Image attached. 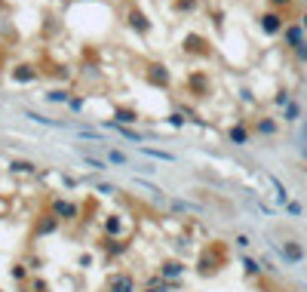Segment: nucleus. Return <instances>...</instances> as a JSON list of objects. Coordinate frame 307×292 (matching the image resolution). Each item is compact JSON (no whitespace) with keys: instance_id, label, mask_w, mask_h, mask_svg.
I'll list each match as a JSON object with an SVG mask.
<instances>
[{"instance_id":"58836bf2","label":"nucleus","mask_w":307,"mask_h":292,"mask_svg":"<svg viewBox=\"0 0 307 292\" xmlns=\"http://www.w3.org/2000/svg\"><path fill=\"white\" fill-rule=\"evenodd\" d=\"M234 246H237V249H243V252H246V249H249V246H252V240H249V237H246V234H237V237H234Z\"/></svg>"},{"instance_id":"5701e85b","label":"nucleus","mask_w":307,"mask_h":292,"mask_svg":"<svg viewBox=\"0 0 307 292\" xmlns=\"http://www.w3.org/2000/svg\"><path fill=\"white\" fill-rule=\"evenodd\" d=\"M228 139H231V145H246V142H249V129H246L243 123H234V126L228 129Z\"/></svg>"},{"instance_id":"9b49d317","label":"nucleus","mask_w":307,"mask_h":292,"mask_svg":"<svg viewBox=\"0 0 307 292\" xmlns=\"http://www.w3.org/2000/svg\"><path fill=\"white\" fill-rule=\"evenodd\" d=\"M105 126H108V129H114L117 135H123L126 142H135V145H145V142H148V135H145V132H138V129H132V126H120V123H114V120H105Z\"/></svg>"},{"instance_id":"a19ab883","label":"nucleus","mask_w":307,"mask_h":292,"mask_svg":"<svg viewBox=\"0 0 307 292\" xmlns=\"http://www.w3.org/2000/svg\"><path fill=\"white\" fill-rule=\"evenodd\" d=\"M271 3H274V6H286L289 0H271Z\"/></svg>"},{"instance_id":"f257e3e1","label":"nucleus","mask_w":307,"mask_h":292,"mask_svg":"<svg viewBox=\"0 0 307 292\" xmlns=\"http://www.w3.org/2000/svg\"><path fill=\"white\" fill-rule=\"evenodd\" d=\"M228 262H231L228 249L215 240V243H206V246H203V252H200V259H197V271H200L203 277H212V274H221Z\"/></svg>"},{"instance_id":"39448f33","label":"nucleus","mask_w":307,"mask_h":292,"mask_svg":"<svg viewBox=\"0 0 307 292\" xmlns=\"http://www.w3.org/2000/svg\"><path fill=\"white\" fill-rule=\"evenodd\" d=\"M145 80L151 83V86H157V89H166L169 86V71H166V65H160V62H154V65H148V71H145Z\"/></svg>"},{"instance_id":"f8f14e48","label":"nucleus","mask_w":307,"mask_h":292,"mask_svg":"<svg viewBox=\"0 0 307 292\" xmlns=\"http://www.w3.org/2000/svg\"><path fill=\"white\" fill-rule=\"evenodd\" d=\"M185 262L181 259H166L163 265H160V277L163 280H178V277H185Z\"/></svg>"},{"instance_id":"4468645a","label":"nucleus","mask_w":307,"mask_h":292,"mask_svg":"<svg viewBox=\"0 0 307 292\" xmlns=\"http://www.w3.org/2000/svg\"><path fill=\"white\" fill-rule=\"evenodd\" d=\"M135 148H138V154H145L151 160H160V163H175L178 160L172 151H160V148H151V145H135Z\"/></svg>"},{"instance_id":"4be33fe9","label":"nucleus","mask_w":307,"mask_h":292,"mask_svg":"<svg viewBox=\"0 0 307 292\" xmlns=\"http://www.w3.org/2000/svg\"><path fill=\"white\" fill-rule=\"evenodd\" d=\"M240 268H243L246 277H261V274H264V268H261L252 256H240Z\"/></svg>"},{"instance_id":"9d476101","label":"nucleus","mask_w":307,"mask_h":292,"mask_svg":"<svg viewBox=\"0 0 307 292\" xmlns=\"http://www.w3.org/2000/svg\"><path fill=\"white\" fill-rule=\"evenodd\" d=\"M138 120H141L138 108H132V105H117V108H114V123H120V126H132V123H138Z\"/></svg>"},{"instance_id":"f03ea898","label":"nucleus","mask_w":307,"mask_h":292,"mask_svg":"<svg viewBox=\"0 0 307 292\" xmlns=\"http://www.w3.org/2000/svg\"><path fill=\"white\" fill-rule=\"evenodd\" d=\"M52 216L58 219V222H77L80 219V206L74 203V200H68V197H52Z\"/></svg>"},{"instance_id":"423d86ee","label":"nucleus","mask_w":307,"mask_h":292,"mask_svg":"<svg viewBox=\"0 0 307 292\" xmlns=\"http://www.w3.org/2000/svg\"><path fill=\"white\" fill-rule=\"evenodd\" d=\"M108 292H138V283L129 271H117L108 283Z\"/></svg>"},{"instance_id":"6e6552de","label":"nucleus","mask_w":307,"mask_h":292,"mask_svg":"<svg viewBox=\"0 0 307 292\" xmlns=\"http://www.w3.org/2000/svg\"><path fill=\"white\" fill-rule=\"evenodd\" d=\"M258 25H261V31H264V34H271V37H274V34H283V28H286V25H283V15H280L277 9L264 12V15L258 18Z\"/></svg>"},{"instance_id":"a211bd4d","label":"nucleus","mask_w":307,"mask_h":292,"mask_svg":"<svg viewBox=\"0 0 307 292\" xmlns=\"http://www.w3.org/2000/svg\"><path fill=\"white\" fill-rule=\"evenodd\" d=\"M105 160L111 163V166H132V160L126 157V151H120V148H105Z\"/></svg>"},{"instance_id":"2f4dec72","label":"nucleus","mask_w":307,"mask_h":292,"mask_svg":"<svg viewBox=\"0 0 307 292\" xmlns=\"http://www.w3.org/2000/svg\"><path fill=\"white\" fill-rule=\"evenodd\" d=\"M68 99H71V92H65V89H49L46 92V102H65L68 105Z\"/></svg>"},{"instance_id":"72a5a7b5","label":"nucleus","mask_w":307,"mask_h":292,"mask_svg":"<svg viewBox=\"0 0 307 292\" xmlns=\"http://www.w3.org/2000/svg\"><path fill=\"white\" fill-rule=\"evenodd\" d=\"M31 292H52V286L43 277H31Z\"/></svg>"},{"instance_id":"c9c22d12","label":"nucleus","mask_w":307,"mask_h":292,"mask_svg":"<svg viewBox=\"0 0 307 292\" xmlns=\"http://www.w3.org/2000/svg\"><path fill=\"white\" fill-rule=\"evenodd\" d=\"M283 209H286V212H289V216H292V219H301V212H304V206H301V203H298V200H289V203H286V206H283Z\"/></svg>"},{"instance_id":"ddd939ff","label":"nucleus","mask_w":307,"mask_h":292,"mask_svg":"<svg viewBox=\"0 0 307 292\" xmlns=\"http://www.w3.org/2000/svg\"><path fill=\"white\" fill-rule=\"evenodd\" d=\"M188 86L197 92V99H203V95L209 92V77H206L203 71H191V74H188Z\"/></svg>"},{"instance_id":"e433bc0d","label":"nucleus","mask_w":307,"mask_h":292,"mask_svg":"<svg viewBox=\"0 0 307 292\" xmlns=\"http://www.w3.org/2000/svg\"><path fill=\"white\" fill-rule=\"evenodd\" d=\"M95 265V259H92V252H80V259H77V268L80 271H89Z\"/></svg>"},{"instance_id":"0eeeda50","label":"nucleus","mask_w":307,"mask_h":292,"mask_svg":"<svg viewBox=\"0 0 307 292\" xmlns=\"http://www.w3.org/2000/svg\"><path fill=\"white\" fill-rule=\"evenodd\" d=\"M185 52H188V55H197V59H206V55H212V49H209V40H203L200 34H188V37H185Z\"/></svg>"},{"instance_id":"c03bdc74","label":"nucleus","mask_w":307,"mask_h":292,"mask_svg":"<svg viewBox=\"0 0 307 292\" xmlns=\"http://www.w3.org/2000/svg\"><path fill=\"white\" fill-rule=\"evenodd\" d=\"M304 3H307V0H304Z\"/></svg>"},{"instance_id":"c85d7f7f","label":"nucleus","mask_w":307,"mask_h":292,"mask_svg":"<svg viewBox=\"0 0 307 292\" xmlns=\"http://www.w3.org/2000/svg\"><path fill=\"white\" fill-rule=\"evenodd\" d=\"M77 135H80V139H92V142L105 145V135H101L98 129H89V126H83V129H77Z\"/></svg>"},{"instance_id":"37998d69","label":"nucleus","mask_w":307,"mask_h":292,"mask_svg":"<svg viewBox=\"0 0 307 292\" xmlns=\"http://www.w3.org/2000/svg\"><path fill=\"white\" fill-rule=\"evenodd\" d=\"M0 292H3V289H0Z\"/></svg>"},{"instance_id":"2eb2a0df","label":"nucleus","mask_w":307,"mask_h":292,"mask_svg":"<svg viewBox=\"0 0 307 292\" xmlns=\"http://www.w3.org/2000/svg\"><path fill=\"white\" fill-rule=\"evenodd\" d=\"M25 117L34 120V123H40V126H52V129H71V126H74L71 120L62 123V120H52V117H46V114H37V111H25Z\"/></svg>"},{"instance_id":"f3484780","label":"nucleus","mask_w":307,"mask_h":292,"mask_svg":"<svg viewBox=\"0 0 307 292\" xmlns=\"http://www.w3.org/2000/svg\"><path fill=\"white\" fill-rule=\"evenodd\" d=\"M62 228V222L52 216V212H46V216H40L37 219V234H43V237H49V234H55Z\"/></svg>"},{"instance_id":"6ab92c4d","label":"nucleus","mask_w":307,"mask_h":292,"mask_svg":"<svg viewBox=\"0 0 307 292\" xmlns=\"http://www.w3.org/2000/svg\"><path fill=\"white\" fill-rule=\"evenodd\" d=\"M37 77H40V71H34L31 65H18V68L12 71V80H15V83H34Z\"/></svg>"},{"instance_id":"dca6fc26","label":"nucleus","mask_w":307,"mask_h":292,"mask_svg":"<svg viewBox=\"0 0 307 292\" xmlns=\"http://www.w3.org/2000/svg\"><path fill=\"white\" fill-rule=\"evenodd\" d=\"M105 237H123V216L120 212L105 216Z\"/></svg>"},{"instance_id":"f704fd0d","label":"nucleus","mask_w":307,"mask_h":292,"mask_svg":"<svg viewBox=\"0 0 307 292\" xmlns=\"http://www.w3.org/2000/svg\"><path fill=\"white\" fill-rule=\"evenodd\" d=\"M68 108H71L74 114H80V111L86 108V99H83V95H71V99H68Z\"/></svg>"},{"instance_id":"412c9836","label":"nucleus","mask_w":307,"mask_h":292,"mask_svg":"<svg viewBox=\"0 0 307 292\" xmlns=\"http://www.w3.org/2000/svg\"><path fill=\"white\" fill-rule=\"evenodd\" d=\"M268 182H271V188H274V197H277V203H283V206H286V203H289V191H286V185H283V182H280L274 172H268Z\"/></svg>"},{"instance_id":"20e7f679","label":"nucleus","mask_w":307,"mask_h":292,"mask_svg":"<svg viewBox=\"0 0 307 292\" xmlns=\"http://www.w3.org/2000/svg\"><path fill=\"white\" fill-rule=\"evenodd\" d=\"M126 25H129L132 31H138V34H151V18H148V12H141L135 3H129V15H126Z\"/></svg>"},{"instance_id":"79ce46f5","label":"nucleus","mask_w":307,"mask_h":292,"mask_svg":"<svg viewBox=\"0 0 307 292\" xmlns=\"http://www.w3.org/2000/svg\"><path fill=\"white\" fill-rule=\"evenodd\" d=\"M301 28H304V31H307V12H304V18H301Z\"/></svg>"},{"instance_id":"4c0bfd02","label":"nucleus","mask_w":307,"mask_h":292,"mask_svg":"<svg viewBox=\"0 0 307 292\" xmlns=\"http://www.w3.org/2000/svg\"><path fill=\"white\" fill-rule=\"evenodd\" d=\"M175 9H178V12H194V9H197V0H175Z\"/></svg>"},{"instance_id":"1a4fd4ad","label":"nucleus","mask_w":307,"mask_h":292,"mask_svg":"<svg viewBox=\"0 0 307 292\" xmlns=\"http://www.w3.org/2000/svg\"><path fill=\"white\" fill-rule=\"evenodd\" d=\"M74 148L80 151V160H83V166H89L92 172H108V166H111V163H108L105 157H95V154H92V151H86V148H83L80 142H77Z\"/></svg>"},{"instance_id":"ea45409f","label":"nucleus","mask_w":307,"mask_h":292,"mask_svg":"<svg viewBox=\"0 0 307 292\" xmlns=\"http://www.w3.org/2000/svg\"><path fill=\"white\" fill-rule=\"evenodd\" d=\"M292 52H295V59H298V62H307V40H304V43H298Z\"/></svg>"},{"instance_id":"bb28decb","label":"nucleus","mask_w":307,"mask_h":292,"mask_svg":"<svg viewBox=\"0 0 307 292\" xmlns=\"http://www.w3.org/2000/svg\"><path fill=\"white\" fill-rule=\"evenodd\" d=\"M9 277H12V280H15V283H25V280H28V277H31V268H28V265H25V262H15V265H12V268H9Z\"/></svg>"},{"instance_id":"473e14b6","label":"nucleus","mask_w":307,"mask_h":292,"mask_svg":"<svg viewBox=\"0 0 307 292\" xmlns=\"http://www.w3.org/2000/svg\"><path fill=\"white\" fill-rule=\"evenodd\" d=\"M166 123H169V126H172V129H181V126H185V123H188V117H185V114H178V111H172V114H169V117H166Z\"/></svg>"},{"instance_id":"b1692460","label":"nucleus","mask_w":307,"mask_h":292,"mask_svg":"<svg viewBox=\"0 0 307 292\" xmlns=\"http://www.w3.org/2000/svg\"><path fill=\"white\" fill-rule=\"evenodd\" d=\"M9 169L15 176H37V163H31V160H12Z\"/></svg>"},{"instance_id":"7c9ffc66","label":"nucleus","mask_w":307,"mask_h":292,"mask_svg":"<svg viewBox=\"0 0 307 292\" xmlns=\"http://www.w3.org/2000/svg\"><path fill=\"white\" fill-rule=\"evenodd\" d=\"M135 185H138V188H145V191H148V194H154V197H166V191H160V188H157L154 182H148V179H135Z\"/></svg>"},{"instance_id":"cd10ccee","label":"nucleus","mask_w":307,"mask_h":292,"mask_svg":"<svg viewBox=\"0 0 307 292\" xmlns=\"http://www.w3.org/2000/svg\"><path fill=\"white\" fill-rule=\"evenodd\" d=\"M255 132H261V135H274V132H277V123H274L271 117H261V120H255Z\"/></svg>"},{"instance_id":"a878e982","label":"nucleus","mask_w":307,"mask_h":292,"mask_svg":"<svg viewBox=\"0 0 307 292\" xmlns=\"http://www.w3.org/2000/svg\"><path fill=\"white\" fill-rule=\"evenodd\" d=\"M283 120H286V123H298V120H301V105H298L295 99L283 108Z\"/></svg>"},{"instance_id":"c756f323","label":"nucleus","mask_w":307,"mask_h":292,"mask_svg":"<svg viewBox=\"0 0 307 292\" xmlns=\"http://www.w3.org/2000/svg\"><path fill=\"white\" fill-rule=\"evenodd\" d=\"M92 188H95V191H101L105 197H114V194H120V191H117V185H108V182H98V179H92Z\"/></svg>"},{"instance_id":"7ed1b4c3","label":"nucleus","mask_w":307,"mask_h":292,"mask_svg":"<svg viewBox=\"0 0 307 292\" xmlns=\"http://www.w3.org/2000/svg\"><path fill=\"white\" fill-rule=\"evenodd\" d=\"M271 246L280 252V259H283L286 265H301V262H304V249H301L298 240H283V243H271Z\"/></svg>"},{"instance_id":"393cba45","label":"nucleus","mask_w":307,"mask_h":292,"mask_svg":"<svg viewBox=\"0 0 307 292\" xmlns=\"http://www.w3.org/2000/svg\"><path fill=\"white\" fill-rule=\"evenodd\" d=\"M166 203H169L175 212H200L197 203H191V200H178V197H169V194H166Z\"/></svg>"},{"instance_id":"aec40b11","label":"nucleus","mask_w":307,"mask_h":292,"mask_svg":"<svg viewBox=\"0 0 307 292\" xmlns=\"http://www.w3.org/2000/svg\"><path fill=\"white\" fill-rule=\"evenodd\" d=\"M304 28H301V25H289V28H283V37H286V43H289V46H292V49H295V46H298V43H304Z\"/></svg>"}]
</instances>
